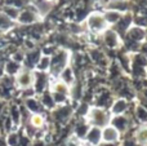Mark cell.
I'll use <instances>...</instances> for the list:
<instances>
[{
  "label": "cell",
  "instance_id": "1",
  "mask_svg": "<svg viewBox=\"0 0 147 146\" xmlns=\"http://www.w3.org/2000/svg\"><path fill=\"white\" fill-rule=\"evenodd\" d=\"M17 82H18V85H21V87L26 88L28 87V85L32 83V78H31V74L30 72H21L20 75H18L17 78Z\"/></svg>",
  "mask_w": 147,
  "mask_h": 146
},
{
  "label": "cell",
  "instance_id": "2",
  "mask_svg": "<svg viewBox=\"0 0 147 146\" xmlns=\"http://www.w3.org/2000/svg\"><path fill=\"white\" fill-rule=\"evenodd\" d=\"M41 123H43V119H41L39 115H35V116L32 118V124H34L35 127H40Z\"/></svg>",
  "mask_w": 147,
  "mask_h": 146
}]
</instances>
